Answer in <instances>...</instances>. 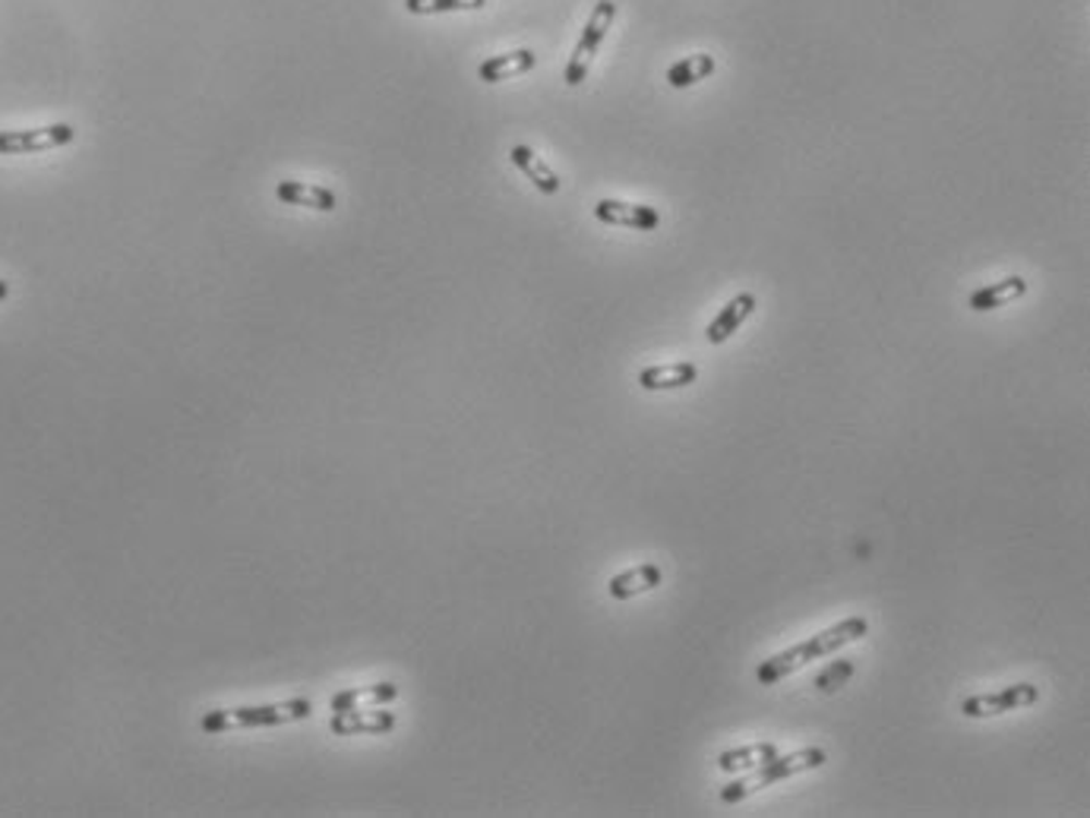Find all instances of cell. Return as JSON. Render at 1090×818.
I'll list each match as a JSON object with an SVG mask.
<instances>
[{"label":"cell","instance_id":"6da1fadb","mask_svg":"<svg viewBox=\"0 0 1090 818\" xmlns=\"http://www.w3.org/2000/svg\"><path fill=\"white\" fill-rule=\"evenodd\" d=\"M867 632H870V623H867L863 616H847L841 623H835L832 630L819 632V635H812L807 642H800V645H794V648H787V651H780L775 658L759 663L755 680H759V686H775V683H780L784 676L803 670L810 661H819V658L838 651L844 645L860 642Z\"/></svg>","mask_w":1090,"mask_h":818},{"label":"cell","instance_id":"7a4b0ae2","mask_svg":"<svg viewBox=\"0 0 1090 818\" xmlns=\"http://www.w3.org/2000/svg\"><path fill=\"white\" fill-rule=\"evenodd\" d=\"M313 715V705L307 698L294 701H276V705H241V708H216L199 718L203 733H228L238 727H276L291 724V721H307Z\"/></svg>","mask_w":1090,"mask_h":818},{"label":"cell","instance_id":"3957f363","mask_svg":"<svg viewBox=\"0 0 1090 818\" xmlns=\"http://www.w3.org/2000/svg\"><path fill=\"white\" fill-rule=\"evenodd\" d=\"M825 761H828V756H825V749H819V746L800 749V753H787V756H780L778 753L775 758H768L765 765L752 768L749 778H740V781L727 784V788L720 790V799H724V803H743V799L752 796V793L772 788V784H780V781H787V778H797V774H803V771H815V768H822Z\"/></svg>","mask_w":1090,"mask_h":818},{"label":"cell","instance_id":"277c9868","mask_svg":"<svg viewBox=\"0 0 1090 818\" xmlns=\"http://www.w3.org/2000/svg\"><path fill=\"white\" fill-rule=\"evenodd\" d=\"M614 16H617V3H614V0H601V3L594 7V13L589 16V26L582 29V38H579L572 58L566 63V76H562V80H566L569 86H582V80L589 76L592 61L597 58V51H601V45H604V38H607V29L614 26Z\"/></svg>","mask_w":1090,"mask_h":818},{"label":"cell","instance_id":"5b68a950","mask_svg":"<svg viewBox=\"0 0 1090 818\" xmlns=\"http://www.w3.org/2000/svg\"><path fill=\"white\" fill-rule=\"evenodd\" d=\"M1037 701H1040V689L1033 683H1015V686H1005L998 693L970 695L961 701V715L965 718H998V715L1028 708Z\"/></svg>","mask_w":1090,"mask_h":818},{"label":"cell","instance_id":"8992f818","mask_svg":"<svg viewBox=\"0 0 1090 818\" xmlns=\"http://www.w3.org/2000/svg\"><path fill=\"white\" fill-rule=\"evenodd\" d=\"M76 130L70 124L35 126V130H0V156H29L73 143Z\"/></svg>","mask_w":1090,"mask_h":818},{"label":"cell","instance_id":"52a82bcc","mask_svg":"<svg viewBox=\"0 0 1090 818\" xmlns=\"http://www.w3.org/2000/svg\"><path fill=\"white\" fill-rule=\"evenodd\" d=\"M329 730L336 736H383L396 730V715L392 711H332Z\"/></svg>","mask_w":1090,"mask_h":818},{"label":"cell","instance_id":"ba28073f","mask_svg":"<svg viewBox=\"0 0 1090 818\" xmlns=\"http://www.w3.org/2000/svg\"><path fill=\"white\" fill-rule=\"evenodd\" d=\"M594 216L604 224H620V228H632V231H654L661 224L657 209L639 206V203H623V199H597Z\"/></svg>","mask_w":1090,"mask_h":818},{"label":"cell","instance_id":"9c48e42d","mask_svg":"<svg viewBox=\"0 0 1090 818\" xmlns=\"http://www.w3.org/2000/svg\"><path fill=\"white\" fill-rule=\"evenodd\" d=\"M755 307H759V301H755V294H749V291L737 294L730 304H724V310L712 319V326H708V332H705L708 345H724V342L747 322L749 316L755 314Z\"/></svg>","mask_w":1090,"mask_h":818},{"label":"cell","instance_id":"30bf717a","mask_svg":"<svg viewBox=\"0 0 1090 818\" xmlns=\"http://www.w3.org/2000/svg\"><path fill=\"white\" fill-rule=\"evenodd\" d=\"M699 379V367L689 361H677V364H657V367H645L639 374V386L645 392H674V389H686Z\"/></svg>","mask_w":1090,"mask_h":818},{"label":"cell","instance_id":"8fae6325","mask_svg":"<svg viewBox=\"0 0 1090 818\" xmlns=\"http://www.w3.org/2000/svg\"><path fill=\"white\" fill-rule=\"evenodd\" d=\"M661 582H664L661 566H657V563H642V566L626 569L620 575H614V578L607 582V591H610V598L614 600H629L639 598V595H649V591H654Z\"/></svg>","mask_w":1090,"mask_h":818},{"label":"cell","instance_id":"7c38bea8","mask_svg":"<svg viewBox=\"0 0 1090 818\" xmlns=\"http://www.w3.org/2000/svg\"><path fill=\"white\" fill-rule=\"evenodd\" d=\"M276 196L288 206H304V209H319V212H332L336 209V193L326 187H316L307 181H279Z\"/></svg>","mask_w":1090,"mask_h":818},{"label":"cell","instance_id":"4fadbf2b","mask_svg":"<svg viewBox=\"0 0 1090 818\" xmlns=\"http://www.w3.org/2000/svg\"><path fill=\"white\" fill-rule=\"evenodd\" d=\"M1025 291H1028V282H1025L1021 276H1008V279H1002V282H993L986 284V288H980V291H973V294H970V310H977V314L998 310V307H1005V304L1025 297Z\"/></svg>","mask_w":1090,"mask_h":818},{"label":"cell","instance_id":"5bb4252c","mask_svg":"<svg viewBox=\"0 0 1090 818\" xmlns=\"http://www.w3.org/2000/svg\"><path fill=\"white\" fill-rule=\"evenodd\" d=\"M537 63V54L522 48V51H509V54H497V58H487V61L477 66V76L484 83H502V80H512V76H522L534 70Z\"/></svg>","mask_w":1090,"mask_h":818},{"label":"cell","instance_id":"9a60e30c","mask_svg":"<svg viewBox=\"0 0 1090 818\" xmlns=\"http://www.w3.org/2000/svg\"><path fill=\"white\" fill-rule=\"evenodd\" d=\"M509 158H512V164H516V168H519V171H522L541 193L554 196V193L560 190V178L554 174V168L537 156L534 149H529V146H512Z\"/></svg>","mask_w":1090,"mask_h":818},{"label":"cell","instance_id":"2e32d148","mask_svg":"<svg viewBox=\"0 0 1090 818\" xmlns=\"http://www.w3.org/2000/svg\"><path fill=\"white\" fill-rule=\"evenodd\" d=\"M399 698L396 683H374V686H354L332 695V711H358L364 705H386Z\"/></svg>","mask_w":1090,"mask_h":818},{"label":"cell","instance_id":"e0dca14e","mask_svg":"<svg viewBox=\"0 0 1090 818\" xmlns=\"http://www.w3.org/2000/svg\"><path fill=\"white\" fill-rule=\"evenodd\" d=\"M778 756V746L775 743H752V746H740V749H727L717 756V768L727 771V774H743V771H752L759 765H765L768 758Z\"/></svg>","mask_w":1090,"mask_h":818},{"label":"cell","instance_id":"ac0fdd59","mask_svg":"<svg viewBox=\"0 0 1090 818\" xmlns=\"http://www.w3.org/2000/svg\"><path fill=\"white\" fill-rule=\"evenodd\" d=\"M712 73H715V58H712V54H692V58L677 61L670 66L667 83H670L674 89H686V86H695V83L708 80Z\"/></svg>","mask_w":1090,"mask_h":818},{"label":"cell","instance_id":"d6986e66","mask_svg":"<svg viewBox=\"0 0 1090 818\" xmlns=\"http://www.w3.org/2000/svg\"><path fill=\"white\" fill-rule=\"evenodd\" d=\"M853 670H857V667H853V661H847V658L828 663V667H825V670L815 676V689H819V693H825V695L838 693L844 683L853 676Z\"/></svg>","mask_w":1090,"mask_h":818},{"label":"cell","instance_id":"ffe728a7","mask_svg":"<svg viewBox=\"0 0 1090 818\" xmlns=\"http://www.w3.org/2000/svg\"><path fill=\"white\" fill-rule=\"evenodd\" d=\"M487 0H405L408 13H449V10H481Z\"/></svg>","mask_w":1090,"mask_h":818},{"label":"cell","instance_id":"44dd1931","mask_svg":"<svg viewBox=\"0 0 1090 818\" xmlns=\"http://www.w3.org/2000/svg\"><path fill=\"white\" fill-rule=\"evenodd\" d=\"M7 294H10V282H3V279H0V301H3Z\"/></svg>","mask_w":1090,"mask_h":818}]
</instances>
